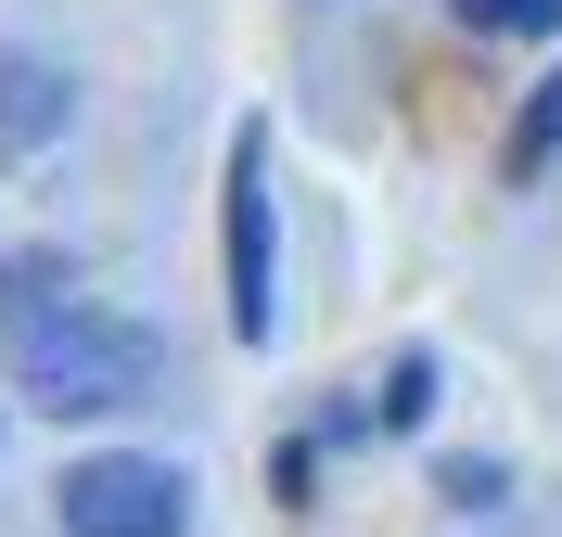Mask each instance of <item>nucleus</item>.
<instances>
[{
	"instance_id": "obj_7",
	"label": "nucleus",
	"mask_w": 562,
	"mask_h": 537,
	"mask_svg": "<svg viewBox=\"0 0 562 537\" xmlns=\"http://www.w3.org/2000/svg\"><path fill=\"white\" fill-rule=\"evenodd\" d=\"M550 154H562V65L537 77V103H525V128H512V179H537V167H550Z\"/></svg>"
},
{
	"instance_id": "obj_4",
	"label": "nucleus",
	"mask_w": 562,
	"mask_h": 537,
	"mask_svg": "<svg viewBox=\"0 0 562 537\" xmlns=\"http://www.w3.org/2000/svg\"><path fill=\"white\" fill-rule=\"evenodd\" d=\"M65 115H77V77L52 65V52H0V154L65 142Z\"/></svg>"
},
{
	"instance_id": "obj_6",
	"label": "nucleus",
	"mask_w": 562,
	"mask_h": 537,
	"mask_svg": "<svg viewBox=\"0 0 562 537\" xmlns=\"http://www.w3.org/2000/svg\"><path fill=\"white\" fill-rule=\"evenodd\" d=\"M371 423H384V435H422V423H435V358H422V346L371 384Z\"/></svg>"
},
{
	"instance_id": "obj_8",
	"label": "nucleus",
	"mask_w": 562,
	"mask_h": 537,
	"mask_svg": "<svg viewBox=\"0 0 562 537\" xmlns=\"http://www.w3.org/2000/svg\"><path fill=\"white\" fill-rule=\"evenodd\" d=\"M460 26H486V38H550L562 26V0H448Z\"/></svg>"
},
{
	"instance_id": "obj_1",
	"label": "nucleus",
	"mask_w": 562,
	"mask_h": 537,
	"mask_svg": "<svg viewBox=\"0 0 562 537\" xmlns=\"http://www.w3.org/2000/svg\"><path fill=\"white\" fill-rule=\"evenodd\" d=\"M0 371H13V396L52 410V423H103V410H140V396H154V333L115 321V307H90V294H65L38 333L0 346Z\"/></svg>"
},
{
	"instance_id": "obj_2",
	"label": "nucleus",
	"mask_w": 562,
	"mask_h": 537,
	"mask_svg": "<svg viewBox=\"0 0 562 537\" xmlns=\"http://www.w3.org/2000/svg\"><path fill=\"white\" fill-rule=\"evenodd\" d=\"M65 537H192V473L179 461H140V448H103L52 486Z\"/></svg>"
},
{
	"instance_id": "obj_3",
	"label": "nucleus",
	"mask_w": 562,
	"mask_h": 537,
	"mask_svg": "<svg viewBox=\"0 0 562 537\" xmlns=\"http://www.w3.org/2000/svg\"><path fill=\"white\" fill-rule=\"evenodd\" d=\"M231 333L269 346L281 333V269H269V128L231 142Z\"/></svg>"
},
{
	"instance_id": "obj_9",
	"label": "nucleus",
	"mask_w": 562,
	"mask_h": 537,
	"mask_svg": "<svg viewBox=\"0 0 562 537\" xmlns=\"http://www.w3.org/2000/svg\"><path fill=\"white\" fill-rule=\"evenodd\" d=\"M435 486H448L460 512H486V500H512V473H498V461H448V473H435Z\"/></svg>"
},
{
	"instance_id": "obj_5",
	"label": "nucleus",
	"mask_w": 562,
	"mask_h": 537,
	"mask_svg": "<svg viewBox=\"0 0 562 537\" xmlns=\"http://www.w3.org/2000/svg\"><path fill=\"white\" fill-rule=\"evenodd\" d=\"M52 307H65V269H52V256H0V346L38 333Z\"/></svg>"
}]
</instances>
